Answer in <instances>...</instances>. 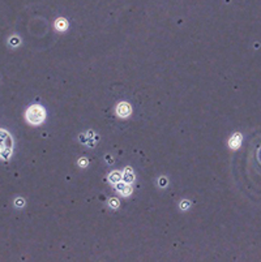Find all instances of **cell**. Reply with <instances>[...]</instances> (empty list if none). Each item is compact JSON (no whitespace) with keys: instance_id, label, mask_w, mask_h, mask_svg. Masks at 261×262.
I'll return each instance as SVG.
<instances>
[{"instance_id":"cell-1","label":"cell","mask_w":261,"mask_h":262,"mask_svg":"<svg viewBox=\"0 0 261 262\" xmlns=\"http://www.w3.org/2000/svg\"><path fill=\"white\" fill-rule=\"evenodd\" d=\"M12 153V138L5 131H0V157L8 159Z\"/></svg>"},{"instance_id":"cell-2","label":"cell","mask_w":261,"mask_h":262,"mask_svg":"<svg viewBox=\"0 0 261 262\" xmlns=\"http://www.w3.org/2000/svg\"><path fill=\"white\" fill-rule=\"evenodd\" d=\"M26 119L31 124H39L45 120V110L41 106H31L26 111Z\"/></svg>"},{"instance_id":"cell-3","label":"cell","mask_w":261,"mask_h":262,"mask_svg":"<svg viewBox=\"0 0 261 262\" xmlns=\"http://www.w3.org/2000/svg\"><path fill=\"white\" fill-rule=\"evenodd\" d=\"M117 114H119L121 117H127L128 115L131 114V106L127 105V103H120V105L117 106Z\"/></svg>"},{"instance_id":"cell-4","label":"cell","mask_w":261,"mask_h":262,"mask_svg":"<svg viewBox=\"0 0 261 262\" xmlns=\"http://www.w3.org/2000/svg\"><path fill=\"white\" fill-rule=\"evenodd\" d=\"M240 145V136L239 134H236L234 138H231V142H230V146L231 148H238V146Z\"/></svg>"},{"instance_id":"cell-5","label":"cell","mask_w":261,"mask_h":262,"mask_svg":"<svg viewBox=\"0 0 261 262\" xmlns=\"http://www.w3.org/2000/svg\"><path fill=\"white\" fill-rule=\"evenodd\" d=\"M117 189H119L123 194H129L131 193V189L128 188V185H124V184H119L117 185Z\"/></svg>"},{"instance_id":"cell-6","label":"cell","mask_w":261,"mask_h":262,"mask_svg":"<svg viewBox=\"0 0 261 262\" xmlns=\"http://www.w3.org/2000/svg\"><path fill=\"white\" fill-rule=\"evenodd\" d=\"M56 29H59V30H64V29H67V22L64 20H59L58 22H56Z\"/></svg>"},{"instance_id":"cell-7","label":"cell","mask_w":261,"mask_h":262,"mask_svg":"<svg viewBox=\"0 0 261 262\" xmlns=\"http://www.w3.org/2000/svg\"><path fill=\"white\" fill-rule=\"evenodd\" d=\"M110 180H111L112 183H119V180H120V175L117 174V172H114L111 176H110Z\"/></svg>"},{"instance_id":"cell-8","label":"cell","mask_w":261,"mask_h":262,"mask_svg":"<svg viewBox=\"0 0 261 262\" xmlns=\"http://www.w3.org/2000/svg\"><path fill=\"white\" fill-rule=\"evenodd\" d=\"M124 179H126L127 183H131L132 180H133V176H132L131 172H129V175H128V171H127V174H126V176H124Z\"/></svg>"},{"instance_id":"cell-9","label":"cell","mask_w":261,"mask_h":262,"mask_svg":"<svg viewBox=\"0 0 261 262\" xmlns=\"http://www.w3.org/2000/svg\"><path fill=\"white\" fill-rule=\"evenodd\" d=\"M24 200L22 198H17L16 200V206H19V207H21V206H24Z\"/></svg>"},{"instance_id":"cell-10","label":"cell","mask_w":261,"mask_h":262,"mask_svg":"<svg viewBox=\"0 0 261 262\" xmlns=\"http://www.w3.org/2000/svg\"><path fill=\"white\" fill-rule=\"evenodd\" d=\"M110 203H111V206H112V207H116L117 205H119V201H116L115 198H112L111 201H110Z\"/></svg>"},{"instance_id":"cell-11","label":"cell","mask_w":261,"mask_h":262,"mask_svg":"<svg viewBox=\"0 0 261 262\" xmlns=\"http://www.w3.org/2000/svg\"><path fill=\"white\" fill-rule=\"evenodd\" d=\"M10 43H12V45H17V43H19V39H17V38L10 39Z\"/></svg>"},{"instance_id":"cell-12","label":"cell","mask_w":261,"mask_h":262,"mask_svg":"<svg viewBox=\"0 0 261 262\" xmlns=\"http://www.w3.org/2000/svg\"><path fill=\"white\" fill-rule=\"evenodd\" d=\"M80 164H81V166H85V164H88V160L81 159V160H80Z\"/></svg>"},{"instance_id":"cell-13","label":"cell","mask_w":261,"mask_h":262,"mask_svg":"<svg viewBox=\"0 0 261 262\" xmlns=\"http://www.w3.org/2000/svg\"><path fill=\"white\" fill-rule=\"evenodd\" d=\"M188 206H189V203L187 202V201H184V202H183V209H187Z\"/></svg>"}]
</instances>
